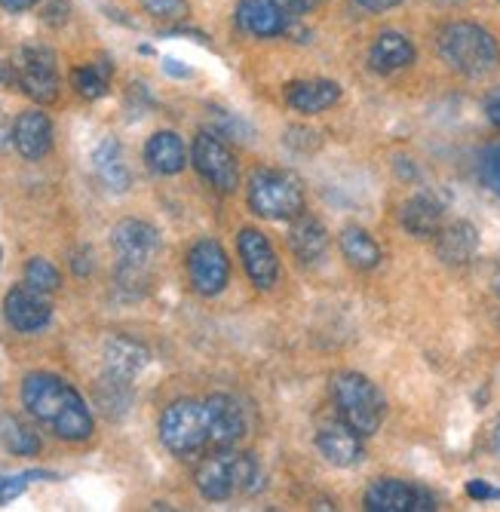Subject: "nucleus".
Segmentation results:
<instances>
[{"instance_id": "nucleus-23", "label": "nucleus", "mask_w": 500, "mask_h": 512, "mask_svg": "<svg viewBox=\"0 0 500 512\" xmlns=\"http://www.w3.org/2000/svg\"><path fill=\"white\" fill-rule=\"evenodd\" d=\"M399 218H402V227L412 237L430 240L439 234V227H442V203L430 194H418L402 206Z\"/></svg>"}, {"instance_id": "nucleus-15", "label": "nucleus", "mask_w": 500, "mask_h": 512, "mask_svg": "<svg viewBox=\"0 0 500 512\" xmlns=\"http://www.w3.org/2000/svg\"><path fill=\"white\" fill-rule=\"evenodd\" d=\"M13 145L25 160H43L53 151V120L37 108L22 111L13 126Z\"/></svg>"}, {"instance_id": "nucleus-29", "label": "nucleus", "mask_w": 500, "mask_h": 512, "mask_svg": "<svg viewBox=\"0 0 500 512\" xmlns=\"http://www.w3.org/2000/svg\"><path fill=\"white\" fill-rule=\"evenodd\" d=\"M96 399H99V405L105 408V414L120 417V414L129 408V399H132L129 381H120V378L105 375V378L99 381V387H96Z\"/></svg>"}, {"instance_id": "nucleus-38", "label": "nucleus", "mask_w": 500, "mask_h": 512, "mask_svg": "<svg viewBox=\"0 0 500 512\" xmlns=\"http://www.w3.org/2000/svg\"><path fill=\"white\" fill-rule=\"evenodd\" d=\"M37 4V0H0V7H4L7 13H25Z\"/></svg>"}, {"instance_id": "nucleus-26", "label": "nucleus", "mask_w": 500, "mask_h": 512, "mask_svg": "<svg viewBox=\"0 0 500 512\" xmlns=\"http://www.w3.org/2000/svg\"><path fill=\"white\" fill-rule=\"evenodd\" d=\"M341 252L356 270H375L381 264V246L375 243L369 230H362V227H344Z\"/></svg>"}, {"instance_id": "nucleus-3", "label": "nucleus", "mask_w": 500, "mask_h": 512, "mask_svg": "<svg viewBox=\"0 0 500 512\" xmlns=\"http://www.w3.org/2000/svg\"><path fill=\"white\" fill-rule=\"evenodd\" d=\"M194 482L206 500H231L237 494H255L261 488V467L252 454L218 448L200 460Z\"/></svg>"}, {"instance_id": "nucleus-43", "label": "nucleus", "mask_w": 500, "mask_h": 512, "mask_svg": "<svg viewBox=\"0 0 500 512\" xmlns=\"http://www.w3.org/2000/svg\"><path fill=\"white\" fill-rule=\"evenodd\" d=\"M0 258H4V249H0Z\"/></svg>"}, {"instance_id": "nucleus-19", "label": "nucleus", "mask_w": 500, "mask_h": 512, "mask_svg": "<svg viewBox=\"0 0 500 512\" xmlns=\"http://www.w3.org/2000/svg\"><path fill=\"white\" fill-rule=\"evenodd\" d=\"M148 359H151L148 347H142L139 341H132L126 335H114L105 344V375L132 381L148 365Z\"/></svg>"}, {"instance_id": "nucleus-7", "label": "nucleus", "mask_w": 500, "mask_h": 512, "mask_svg": "<svg viewBox=\"0 0 500 512\" xmlns=\"http://www.w3.org/2000/svg\"><path fill=\"white\" fill-rule=\"evenodd\" d=\"M209 405L194 399L172 402L160 417V439L175 457H194L209 448Z\"/></svg>"}, {"instance_id": "nucleus-28", "label": "nucleus", "mask_w": 500, "mask_h": 512, "mask_svg": "<svg viewBox=\"0 0 500 512\" xmlns=\"http://www.w3.org/2000/svg\"><path fill=\"white\" fill-rule=\"evenodd\" d=\"M111 86V62H93L74 71V89L80 92V99L96 102L102 99Z\"/></svg>"}, {"instance_id": "nucleus-11", "label": "nucleus", "mask_w": 500, "mask_h": 512, "mask_svg": "<svg viewBox=\"0 0 500 512\" xmlns=\"http://www.w3.org/2000/svg\"><path fill=\"white\" fill-rule=\"evenodd\" d=\"M366 509L372 512H427L436 509V497L427 488L399 479H378L366 491Z\"/></svg>"}, {"instance_id": "nucleus-31", "label": "nucleus", "mask_w": 500, "mask_h": 512, "mask_svg": "<svg viewBox=\"0 0 500 512\" xmlns=\"http://www.w3.org/2000/svg\"><path fill=\"white\" fill-rule=\"evenodd\" d=\"M142 7L148 10V16H154L160 22H175V19L188 16L185 0H142Z\"/></svg>"}, {"instance_id": "nucleus-10", "label": "nucleus", "mask_w": 500, "mask_h": 512, "mask_svg": "<svg viewBox=\"0 0 500 512\" xmlns=\"http://www.w3.org/2000/svg\"><path fill=\"white\" fill-rule=\"evenodd\" d=\"M188 276H191V286L212 298L218 292H224L227 279H231V261H227V252L221 249L218 240L203 237L191 246L188 252Z\"/></svg>"}, {"instance_id": "nucleus-33", "label": "nucleus", "mask_w": 500, "mask_h": 512, "mask_svg": "<svg viewBox=\"0 0 500 512\" xmlns=\"http://www.w3.org/2000/svg\"><path fill=\"white\" fill-rule=\"evenodd\" d=\"M28 482H31L28 473H19V476H0V503L16 500V497L28 488Z\"/></svg>"}, {"instance_id": "nucleus-27", "label": "nucleus", "mask_w": 500, "mask_h": 512, "mask_svg": "<svg viewBox=\"0 0 500 512\" xmlns=\"http://www.w3.org/2000/svg\"><path fill=\"white\" fill-rule=\"evenodd\" d=\"M0 442L16 457H34L40 451V436L34 433V427L19 421V417H7V421L0 424Z\"/></svg>"}, {"instance_id": "nucleus-25", "label": "nucleus", "mask_w": 500, "mask_h": 512, "mask_svg": "<svg viewBox=\"0 0 500 512\" xmlns=\"http://www.w3.org/2000/svg\"><path fill=\"white\" fill-rule=\"evenodd\" d=\"M289 246H292V252L304 261V264H310V261H316L323 252H326V246H329V234H326V227H323V221L320 218H313V215H298V218H292V227H289Z\"/></svg>"}, {"instance_id": "nucleus-9", "label": "nucleus", "mask_w": 500, "mask_h": 512, "mask_svg": "<svg viewBox=\"0 0 500 512\" xmlns=\"http://www.w3.org/2000/svg\"><path fill=\"white\" fill-rule=\"evenodd\" d=\"M191 160H194L197 172L212 184V188H218L221 194H234L237 191V184H240L237 157L215 132H200L194 138Z\"/></svg>"}, {"instance_id": "nucleus-37", "label": "nucleus", "mask_w": 500, "mask_h": 512, "mask_svg": "<svg viewBox=\"0 0 500 512\" xmlns=\"http://www.w3.org/2000/svg\"><path fill=\"white\" fill-rule=\"evenodd\" d=\"M356 4H359L362 10H369V13H387V10L399 7L402 0H356Z\"/></svg>"}, {"instance_id": "nucleus-34", "label": "nucleus", "mask_w": 500, "mask_h": 512, "mask_svg": "<svg viewBox=\"0 0 500 512\" xmlns=\"http://www.w3.org/2000/svg\"><path fill=\"white\" fill-rule=\"evenodd\" d=\"M467 497H473V500H500V488H494V485H488L482 479H473V482H467Z\"/></svg>"}, {"instance_id": "nucleus-21", "label": "nucleus", "mask_w": 500, "mask_h": 512, "mask_svg": "<svg viewBox=\"0 0 500 512\" xmlns=\"http://www.w3.org/2000/svg\"><path fill=\"white\" fill-rule=\"evenodd\" d=\"M93 169L108 191H114V194L129 191L132 175H129V166H126V157H123V148L117 138H102L99 148L93 151Z\"/></svg>"}, {"instance_id": "nucleus-42", "label": "nucleus", "mask_w": 500, "mask_h": 512, "mask_svg": "<svg viewBox=\"0 0 500 512\" xmlns=\"http://www.w3.org/2000/svg\"><path fill=\"white\" fill-rule=\"evenodd\" d=\"M497 292H500V276H497Z\"/></svg>"}, {"instance_id": "nucleus-22", "label": "nucleus", "mask_w": 500, "mask_h": 512, "mask_svg": "<svg viewBox=\"0 0 500 512\" xmlns=\"http://www.w3.org/2000/svg\"><path fill=\"white\" fill-rule=\"evenodd\" d=\"M145 160L157 175H178L188 166V148L175 132H154L145 145Z\"/></svg>"}, {"instance_id": "nucleus-4", "label": "nucleus", "mask_w": 500, "mask_h": 512, "mask_svg": "<svg viewBox=\"0 0 500 512\" xmlns=\"http://www.w3.org/2000/svg\"><path fill=\"white\" fill-rule=\"evenodd\" d=\"M439 56L467 77H485L500 65V50L491 31L473 22H451L439 31Z\"/></svg>"}, {"instance_id": "nucleus-6", "label": "nucleus", "mask_w": 500, "mask_h": 512, "mask_svg": "<svg viewBox=\"0 0 500 512\" xmlns=\"http://www.w3.org/2000/svg\"><path fill=\"white\" fill-rule=\"evenodd\" d=\"M249 209L267 221H292L304 212L301 181L280 169H255L246 188Z\"/></svg>"}, {"instance_id": "nucleus-16", "label": "nucleus", "mask_w": 500, "mask_h": 512, "mask_svg": "<svg viewBox=\"0 0 500 512\" xmlns=\"http://www.w3.org/2000/svg\"><path fill=\"white\" fill-rule=\"evenodd\" d=\"M316 445H320L323 457L335 467H356L366 457V448H362V436L356 430H350L344 421L326 424L320 427V436H316Z\"/></svg>"}, {"instance_id": "nucleus-32", "label": "nucleus", "mask_w": 500, "mask_h": 512, "mask_svg": "<svg viewBox=\"0 0 500 512\" xmlns=\"http://www.w3.org/2000/svg\"><path fill=\"white\" fill-rule=\"evenodd\" d=\"M479 175L485 181V188L500 194V148H491L485 157H482V166H479Z\"/></svg>"}, {"instance_id": "nucleus-20", "label": "nucleus", "mask_w": 500, "mask_h": 512, "mask_svg": "<svg viewBox=\"0 0 500 512\" xmlns=\"http://www.w3.org/2000/svg\"><path fill=\"white\" fill-rule=\"evenodd\" d=\"M415 62V46L405 34L399 31H384L375 37L372 50H369V65L378 71V74H393V71H402Z\"/></svg>"}, {"instance_id": "nucleus-12", "label": "nucleus", "mask_w": 500, "mask_h": 512, "mask_svg": "<svg viewBox=\"0 0 500 512\" xmlns=\"http://www.w3.org/2000/svg\"><path fill=\"white\" fill-rule=\"evenodd\" d=\"M4 316L13 325L16 332L22 335H34L40 329H47L50 319H53V304L47 292H37L28 283L16 286L7 292L4 298Z\"/></svg>"}, {"instance_id": "nucleus-36", "label": "nucleus", "mask_w": 500, "mask_h": 512, "mask_svg": "<svg viewBox=\"0 0 500 512\" xmlns=\"http://www.w3.org/2000/svg\"><path fill=\"white\" fill-rule=\"evenodd\" d=\"M274 4L283 10V16H286V19H298V16H304V13H307L310 0H274Z\"/></svg>"}, {"instance_id": "nucleus-35", "label": "nucleus", "mask_w": 500, "mask_h": 512, "mask_svg": "<svg viewBox=\"0 0 500 512\" xmlns=\"http://www.w3.org/2000/svg\"><path fill=\"white\" fill-rule=\"evenodd\" d=\"M485 117H488L491 126L500 129V86H494L488 96H485Z\"/></svg>"}, {"instance_id": "nucleus-13", "label": "nucleus", "mask_w": 500, "mask_h": 512, "mask_svg": "<svg viewBox=\"0 0 500 512\" xmlns=\"http://www.w3.org/2000/svg\"><path fill=\"white\" fill-rule=\"evenodd\" d=\"M237 249H240L243 267H246L249 279L255 283V289H270V286L277 283V276H280V258H277L274 243H270L261 234V230L243 227L240 237H237Z\"/></svg>"}, {"instance_id": "nucleus-5", "label": "nucleus", "mask_w": 500, "mask_h": 512, "mask_svg": "<svg viewBox=\"0 0 500 512\" xmlns=\"http://www.w3.org/2000/svg\"><path fill=\"white\" fill-rule=\"evenodd\" d=\"M332 399L338 417L362 439L378 433L384 421V396L366 375H359V371H338L332 378Z\"/></svg>"}, {"instance_id": "nucleus-30", "label": "nucleus", "mask_w": 500, "mask_h": 512, "mask_svg": "<svg viewBox=\"0 0 500 512\" xmlns=\"http://www.w3.org/2000/svg\"><path fill=\"white\" fill-rule=\"evenodd\" d=\"M25 283H28L31 289H37V292L53 295V292H59V286H62V276H59V270H56L53 261H47V258H31V261L25 264Z\"/></svg>"}, {"instance_id": "nucleus-18", "label": "nucleus", "mask_w": 500, "mask_h": 512, "mask_svg": "<svg viewBox=\"0 0 500 512\" xmlns=\"http://www.w3.org/2000/svg\"><path fill=\"white\" fill-rule=\"evenodd\" d=\"M237 25L252 37H280L289 25L283 10L274 0H240L237 4Z\"/></svg>"}, {"instance_id": "nucleus-40", "label": "nucleus", "mask_w": 500, "mask_h": 512, "mask_svg": "<svg viewBox=\"0 0 500 512\" xmlns=\"http://www.w3.org/2000/svg\"><path fill=\"white\" fill-rule=\"evenodd\" d=\"M494 451L500 454V424H497V430H494Z\"/></svg>"}, {"instance_id": "nucleus-1", "label": "nucleus", "mask_w": 500, "mask_h": 512, "mask_svg": "<svg viewBox=\"0 0 500 512\" xmlns=\"http://www.w3.org/2000/svg\"><path fill=\"white\" fill-rule=\"evenodd\" d=\"M22 405L40 427L65 442H83L93 436V411L83 396L50 371H34L22 384Z\"/></svg>"}, {"instance_id": "nucleus-14", "label": "nucleus", "mask_w": 500, "mask_h": 512, "mask_svg": "<svg viewBox=\"0 0 500 512\" xmlns=\"http://www.w3.org/2000/svg\"><path fill=\"white\" fill-rule=\"evenodd\" d=\"M209 448H234L243 436H246V414L237 405V399L231 396H209Z\"/></svg>"}, {"instance_id": "nucleus-39", "label": "nucleus", "mask_w": 500, "mask_h": 512, "mask_svg": "<svg viewBox=\"0 0 500 512\" xmlns=\"http://www.w3.org/2000/svg\"><path fill=\"white\" fill-rule=\"evenodd\" d=\"M166 71H169V74H175V77H188V74H191L188 68H178V62H175V59H166Z\"/></svg>"}, {"instance_id": "nucleus-17", "label": "nucleus", "mask_w": 500, "mask_h": 512, "mask_svg": "<svg viewBox=\"0 0 500 512\" xmlns=\"http://www.w3.org/2000/svg\"><path fill=\"white\" fill-rule=\"evenodd\" d=\"M283 96L298 114H323L341 99V86L335 80H295L286 86Z\"/></svg>"}, {"instance_id": "nucleus-8", "label": "nucleus", "mask_w": 500, "mask_h": 512, "mask_svg": "<svg viewBox=\"0 0 500 512\" xmlns=\"http://www.w3.org/2000/svg\"><path fill=\"white\" fill-rule=\"evenodd\" d=\"M13 77L25 96L40 105H50L59 99V65L47 46H22L13 65Z\"/></svg>"}, {"instance_id": "nucleus-2", "label": "nucleus", "mask_w": 500, "mask_h": 512, "mask_svg": "<svg viewBox=\"0 0 500 512\" xmlns=\"http://www.w3.org/2000/svg\"><path fill=\"white\" fill-rule=\"evenodd\" d=\"M111 249L117 258V286L142 292L151 283V261L160 252L157 227L139 218H123L111 230Z\"/></svg>"}, {"instance_id": "nucleus-24", "label": "nucleus", "mask_w": 500, "mask_h": 512, "mask_svg": "<svg viewBox=\"0 0 500 512\" xmlns=\"http://www.w3.org/2000/svg\"><path fill=\"white\" fill-rule=\"evenodd\" d=\"M479 249V234L476 227L467 221H454L448 227H439L436 234V252L448 264H467Z\"/></svg>"}, {"instance_id": "nucleus-41", "label": "nucleus", "mask_w": 500, "mask_h": 512, "mask_svg": "<svg viewBox=\"0 0 500 512\" xmlns=\"http://www.w3.org/2000/svg\"><path fill=\"white\" fill-rule=\"evenodd\" d=\"M439 4H461V0H439Z\"/></svg>"}]
</instances>
